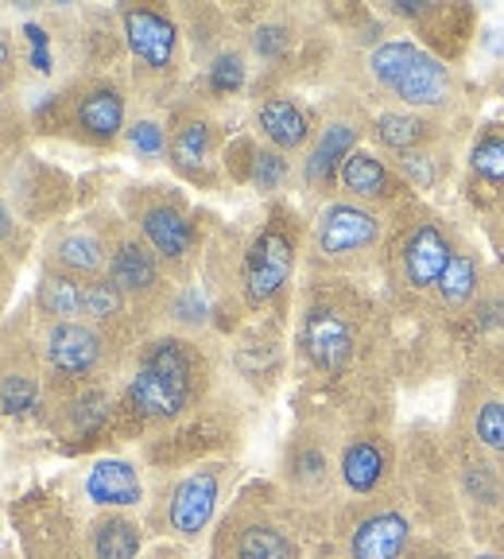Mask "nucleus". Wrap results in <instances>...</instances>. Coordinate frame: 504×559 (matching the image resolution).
<instances>
[{
    "instance_id": "f257e3e1",
    "label": "nucleus",
    "mask_w": 504,
    "mask_h": 559,
    "mask_svg": "<svg viewBox=\"0 0 504 559\" xmlns=\"http://www.w3.org/2000/svg\"><path fill=\"white\" fill-rule=\"evenodd\" d=\"M218 361L191 334L152 331L132 349L117 384V428L171 431L209 401Z\"/></svg>"
},
{
    "instance_id": "f03ea898",
    "label": "nucleus",
    "mask_w": 504,
    "mask_h": 559,
    "mask_svg": "<svg viewBox=\"0 0 504 559\" xmlns=\"http://www.w3.org/2000/svg\"><path fill=\"white\" fill-rule=\"evenodd\" d=\"M303 528L276 481H252L214 524L209 559H303Z\"/></svg>"
},
{
    "instance_id": "7ed1b4c3",
    "label": "nucleus",
    "mask_w": 504,
    "mask_h": 559,
    "mask_svg": "<svg viewBox=\"0 0 504 559\" xmlns=\"http://www.w3.org/2000/svg\"><path fill=\"white\" fill-rule=\"evenodd\" d=\"M237 481V463L229 459H199L179 474H164L148 489L144 528L164 540L199 544L214 533L218 516L229 506V489Z\"/></svg>"
},
{
    "instance_id": "20e7f679",
    "label": "nucleus",
    "mask_w": 504,
    "mask_h": 559,
    "mask_svg": "<svg viewBox=\"0 0 504 559\" xmlns=\"http://www.w3.org/2000/svg\"><path fill=\"white\" fill-rule=\"evenodd\" d=\"M338 443L341 428L322 416L299 419L296 431L287 436L276 486L303 524H331L346 506L338 481Z\"/></svg>"
},
{
    "instance_id": "39448f33",
    "label": "nucleus",
    "mask_w": 504,
    "mask_h": 559,
    "mask_svg": "<svg viewBox=\"0 0 504 559\" xmlns=\"http://www.w3.org/2000/svg\"><path fill=\"white\" fill-rule=\"evenodd\" d=\"M365 79L376 94L396 102V109L443 117L461 102V82L435 51L416 39H381L365 51Z\"/></svg>"
},
{
    "instance_id": "423d86ee",
    "label": "nucleus",
    "mask_w": 504,
    "mask_h": 559,
    "mask_svg": "<svg viewBox=\"0 0 504 559\" xmlns=\"http://www.w3.org/2000/svg\"><path fill=\"white\" fill-rule=\"evenodd\" d=\"M121 218L159 257L175 284H191L206 253V229L183 191L159 183L129 187L121 199Z\"/></svg>"
},
{
    "instance_id": "0eeeda50",
    "label": "nucleus",
    "mask_w": 504,
    "mask_h": 559,
    "mask_svg": "<svg viewBox=\"0 0 504 559\" xmlns=\"http://www.w3.org/2000/svg\"><path fill=\"white\" fill-rule=\"evenodd\" d=\"M129 121V90L113 74H82L47 97L39 114L27 117L32 132H62L74 144L101 152L121 144Z\"/></svg>"
},
{
    "instance_id": "6e6552de",
    "label": "nucleus",
    "mask_w": 504,
    "mask_h": 559,
    "mask_svg": "<svg viewBox=\"0 0 504 559\" xmlns=\"http://www.w3.org/2000/svg\"><path fill=\"white\" fill-rule=\"evenodd\" d=\"M35 349L44 361V389L51 396L79 393V389H97L113 384V377H124V354L129 349L94 323H35ZM44 401V404H47Z\"/></svg>"
},
{
    "instance_id": "1a4fd4ad",
    "label": "nucleus",
    "mask_w": 504,
    "mask_h": 559,
    "mask_svg": "<svg viewBox=\"0 0 504 559\" xmlns=\"http://www.w3.org/2000/svg\"><path fill=\"white\" fill-rule=\"evenodd\" d=\"M117 24L132 62V86L148 102L171 97L187 67L183 20L164 4H121Z\"/></svg>"
},
{
    "instance_id": "9d476101",
    "label": "nucleus",
    "mask_w": 504,
    "mask_h": 559,
    "mask_svg": "<svg viewBox=\"0 0 504 559\" xmlns=\"http://www.w3.org/2000/svg\"><path fill=\"white\" fill-rule=\"evenodd\" d=\"M384 241H388L384 210L361 206L338 194L314 214L311 234H307V264L322 276L365 272L381 261Z\"/></svg>"
},
{
    "instance_id": "9b49d317",
    "label": "nucleus",
    "mask_w": 504,
    "mask_h": 559,
    "mask_svg": "<svg viewBox=\"0 0 504 559\" xmlns=\"http://www.w3.org/2000/svg\"><path fill=\"white\" fill-rule=\"evenodd\" d=\"M307 249L299 214L287 202H272L268 218L261 229L249 237L241 253V269H237V292L249 311H264L272 307L296 280L299 257Z\"/></svg>"
},
{
    "instance_id": "f8f14e48",
    "label": "nucleus",
    "mask_w": 504,
    "mask_h": 559,
    "mask_svg": "<svg viewBox=\"0 0 504 559\" xmlns=\"http://www.w3.org/2000/svg\"><path fill=\"white\" fill-rule=\"evenodd\" d=\"M296 349L303 366L319 377H346L361 354V311L353 296L314 288L299 311Z\"/></svg>"
},
{
    "instance_id": "ddd939ff",
    "label": "nucleus",
    "mask_w": 504,
    "mask_h": 559,
    "mask_svg": "<svg viewBox=\"0 0 504 559\" xmlns=\"http://www.w3.org/2000/svg\"><path fill=\"white\" fill-rule=\"evenodd\" d=\"M334 533H338L341 559H408L416 548V516L388 489L373 498L346 501L334 516Z\"/></svg>"
},
{
    "instance_id": "4468645a",
    "label": "nucleus",
    "mask_w": 504,
    "mask_h": 559,
    "mask_svg": "<svg viewBox=\"0 0 504 559\" xmlns=\"http://www.w3.org/2000/svg\"><path fill=\"white\" fill-rule=\"evenodd\" d=\"M226 129L202 102L171 105L167 117V167L199 191L226 183Z\"/></svg>"
},
{
    "instance_id": "2eb2a0df",
    "label": "nucleus",
    "mask_w": 504,
    "mask_h": 559,
    "mask_svg": "<svg viewBox=\"0 0 504 559\" xmlns=\"http://www.w3.org/2000/svg\"><path fill=\"white\" fill-rule=\"evenodd\" d=\"M365 132H369L365 117L357 114V109H349V105H338V109H331V114L322 117V121L314 124V140L307 144L303 156H299V167H296L299 191L311 202H319V206L338 199L341 167L361 148Z\"/></svg>"
},
{
    "instance_id": "dca6fc26",
    "label": "nucleus",
    "mask_w": 504,
    "mask_h": 559,
    "mask_svg": "<svg viewBox=\"0 0 504 559\" xmlns=\"http://www.w3.org/2000/svg\"><path fill=\"white\" fill-rule=\"evenodd\" d=\"M105 276L124 292V299H129L132 311H136L140 323H144V331H148V323H159V311H164V304L171 299L175 280L167 276L159 257L132 234L124 218L113 222V245H109V272H105Z\"/></svg>"
},
{
    "instance_id": "f3484780",
    "label": "nucleus",
    "mask_w": 504,
    "mask_h": 559,
    "mask_svg": "<svg viewBox=\"0 0 504 559\" xmlns=\"http://www.w3.org/2000/svg\"><path fill=\"white\" fill-rule=\"evenodd\" d=\"M113 222L101 214H82V218L51 222L39 245L44 269L62 272L74 280H97L109 272V245H113Z\"/></svg>"
},
{
    "instance_id": "a211bd4d",
    "label": "nucleus",
    "mask_w": 504,
    "mask_h": 559,
    "mask_svg": "<svg viewBox=\"0 0 504 559\" xmlns=\"http://www.w3.org/2000/svg\"><path fill=\"white\" fill-rule=\"evenodd\" d=\"M396 474V443L381 428H349L338 443V481L341 498L361 501L392 486Z\"/></svg>"
},
{
    "instance_id": "6ab92c4d",
    "label": "nucleus",
    "mask_w": 504,
    "mask_h": 559,
    "mask_svg": "<svg viewBox=\"0 0 504 559\" xmlns=\"http://www.w3.org/2000/svg\"><path fill=\"white\" fill-rule=\"evenodd\" d=\"M454 253H458V249H454L451 234H446L439 222L419 218V222H411V226H404L400 237L392 241L388 264L408 292H435V284L443 280Z\"/></svg>"
},
{
    "instance_id": "aec40b11",
    "label": "nucleus",
    "mask_w": 504,
    "mask_h": 559,
    "mask_svg": "<svg viewBox=\"0 0 504 559\" xmlns=\"http://www.w3.org/2000/svg\"><path fill=\"white\" fill-rule=\"evenodd\" d=\"M82 501L97 513H136V509L148 506V478L140 471V463L121 459V454H109V459H97L86 466L79 481Z\"/></svg>"
},
{
    "instance_id": "412c9836",
    "label": "nucleus",
    "mask_w": 504,
    "mask_h": 559,
    "mask_svg": "<svg viewBox=\"0 0 504 559\" xmlns=\"http://www.w3.org/2000/svg\"><path fill=\"white\" fill-rule=\"evenodd\" d=\"M44 361L35 338L12 326L9 354L0 361V416H27V412L44 408Z\"/></svg>"
},
{
    "instance_id": "4be33fe9",
    "label": "nucleus",
    "mask_w": 504,
    "mask_h": 559,
    "mask_svg": "<svg viewBox=\"0 0 504 559\" xmlns=\"http://www.w3.org/2000/svg\"><path fill=\"white\" fill-rule=\"evenodd\" d=\"M252 129L268 148L284 152V156H303L307 144L314 140V117L296 94L272 90L252 105Z\"/></svg>"
},
{
    "instance_id": "5701e85b",
    "label": "nucleus",
    "mask_w": 504,
    "mask_h": 559,
    "mask_svg": "<svg viewBox=\"0 0 504 559\" xmlns=\"http://www.w3.org/2000/svg\"><path fill=\"white\" fill-rule=\"evenodd\" d=\"M51 428L62 439H94L105 428L117 424V389L113 384H97V389H79V393L51 396L44 404Z\"/></svg>"
},
{
    "instance_id": "b1692460",
    "label": "nucleus",
    "mask_w": 504,
    "mask_h": 559,
    "mask_svg": "<svg viewBox=\"0 0 504 559\" xmlns=\"http://www.w3.org/2000/svg\"><path fill=\"white\" fill-rule=\"evenodd\" d=\"M404 191H408V183H404L400 175H396V167L376 156L373 148H357L353 156L346 159V167H341L338 194L349 202L388 210L404 199Z\"/></svg>"
},
{
    "instance_id": "393cba45",
    "label": "nucleus",
    "mask_w": 504,
    "mask_h": 559,
    "mask_svg": "<svg viewBox=\"0 0 504 559\" xmlns=\"http://www.w3.org/2000/svg\"><path fill=\"white\" fill-rule=\"evenodd\" d=\"M144 521L136 513H94L82 524L74 551L79 559H140L144 551Z\"/></svg>"
},
{
    "instance_id": "a878e982",
    "label": "nucleus",
    "mask_w": 504,
    "mask_h": 559,
    "mask_svg": "<svg viewBox=\"0 0 504 559\" xmlns=\"http://www.w3.org/2000/svg\"><path fill=\"white\" fill-rule=\"evenodd\" d=\"M369 136L376 140V148L388 156H404V152H423L439 148L446 136L443 121L427 114H411V109H384L369 121Z\"/></svg>"
},
{
    "instance_id": "bb28decb",
    "label": "nucleus",
    "mask_w": 504,
    "mask_h": 559,
    "mask_svg": "<svg viewBox=\"0 0 504 559\" xmlns=\"http://www.w3.org/2000/svg\"><path fill=\"white\" fill-rule=\"evenodd\" d=\"M458 489L466 506L481 509V513L496 516V521L504 516V466L496 459H489V454H481L478 447H470L458 459Z\"/></svg>"
},
{
    "instance_id": "cd10ccee",
    "label": "nucleus",
    "mask_w": 504,
    "mask_h": 559,
    "mask_svg": "<svg viewBox=\"0 0 504 559\" xmlns=\"http://www.w3.org/2000/svg\"><path fill=\"white\" fill-rule=\"evenodd\" d=\"M35 319H44V323H82V319H86V280L39 269V284H35Z\"/></svg>"
},
{
    "instance_id": "c85d7f7f",
    "label": "nucleus",
    "mask_w": 504,
    "mask_h": 559,
    "mask_svg": "<svg viewBox=\"0 0 504 559\" xmlns=\"http://www.w3.org/2000/svg\"><path fill=\"white\" fill-rule=\"evenodd\" d=\"M466 443L504 466V396L481 389L466 401Z\"/></svg>"
},
{
    "instance_id": "c756f323",
    "label": "nucleus",
    "mask_w": 504,
    "mask_h": 559,
    "mask_svg": "<svg viewBox=\"0 0 504 559\" xmlns=\"http://www.w3.org/2000/svg\"><path fill=\"white\" fill-rule=\"evenodd\" d=\"M249 82V51L237 44H221L218 51H209L206 67H202V90L214 102L237 97Z\"/></svg>"
},
{
    "instance_id": "7c9ffc66",
    "label": "nucleus",
    "mask_w": 504,
    "mask_h": 559,
    "mask_svg": "<svg viewBox=\"0 0 504 559\" xmlns=\"http://www.w3.org/2000/svg\"><path fill=\"white\" fill-rule=\"evenodd\" d=\"M481 288H485V284H481L478 257L466 253V249H458V253L451 257V264H446L443 280L435 284V296L446 311H470V307L478 304Z\"/></svg>"
},
{
    "instance_id": "2f4dec72",
    "label": "nucleus",
    "mask_w": 504,
    "mask_h": 559,
    "mask_svg": "<svg viewBox=\"0 0 504 559\" xmlns=\"http://www.w3.org/2000/svg\"><path fill=\"white\" fill-rule=\"evenodd\" d=\"M296 39H299L296 20L287 16V12H268V16L249 32V55L268 62V67H276V62H284L287 55L296 51Z\"/></svg>"
},
{
    "instance_id": "473e14b6",
    "label": "nucleus",
    "mask_w": 504,
    "mask_h": 559,
    "mask_svg": "<svg viewBox=\"0 0 504 559\" xmlns=\"http://www.w3.org/2000/svg\"><path fill=\"white\" fill-rule=\"evenodd\" d=\"M296 179V164L284 152L268 148V144H256L252 152V167H249V187L264 199H276L279 191H287V183Z\"/></svg>"
},
{
    "instance_id": "72a5a7b5",
    "label": "nucleus",
    "mask_w": 504,
    "mask_h": 559,
    "mask_svg": "<svg viewBox=\"0 0 504 559\" xmlns=\"http://www.w3.org/2000/svg\"><path fill=\"white\" fill-rule=\"evenodd\" d=\"M121 144L140 164H167V121L159 114H136Z\"/></svg>"
},
{
    "instance_id": "f704fd0d",
    "label": "nucleus",
    "mask_w": 504,
    "mask_h": 559,
    "mask_svg": "<svg viewBox=\"0 0 504 559\" xmlns=\"http://www.w3.org/2000/svg\"><path fill=\"white\" fill-rule=\"evenodd\" d=\"M470 171L481 183L504 187V124H485L470 148Z\"/></svg>"
},
{
    "instance_id": "c9c22d12",
    "label": "nucleus",
    "mask_w": 504,
    "mask_h": 559,
    "mask_svg": "<svg viewBox=\"0 0 504 559\" xmlns=\"http://www.w3.org/2000/svg\"><path fill=\"white\" fill-rule=\"evenodd\" d=\"M392 167H396V175H400L411 191H431V187L443 179V156H439V148L392 156Z\"/></svg>"
},
{
    "instance_id": "e433bc0d",
    "label": "nucleus",
    "mask_w": 504,
    "mask_h": 559,
    "mask_svg": "<svg viewBox=\"0 0 504 559\" xmlns=\"http://www.w3.org/2000/svg\"><path fill=\"white\" fill-rule=\"evenodd\" d=\"M27 249H32V226L20 218L16 206L4 194V187H0V253L20 264L27 257Z\"/></svg>"
},
{
    "instance_id": "4c0bfd02",
    "label": "nucleus",
    "mask_w": 504,
    "mask_h": 559,
    "mask_svg": "<svg viewBox=\"0 0 504 559\" xmlns=\"http://www.w3.org/2000/svg\"><path fill=\"white\" fill-rule=\"evenodd\" d=\"M27 132H32V124H27V114L20 109V102L9 94H0V159L24 152Z\"/></svg>"
},
{
    "instance_id": "58836bf2",
    "label": "nucleus",
    "mask_w": 504,
    "mask_h": 559,
    "mask_svg": "<svg viewBox=\"0 0 504 559\" xmlns=\"http://www.w3.org/2000/svg\"><path fill=\"white\" fill-rule=\"evenodd\" d=\"M470 314H473V326H478V331H485V334L501 331L504 326V292L493 288V284H485L478 304L470 307Z\"/></svg>"
},
{
    "instance_id": "ea45409f",
    "label": "nucleus",
    "mask_w": 504,
    "mask_h": 559,
    "mask_svg": "<svg viewBox=\"0 0 504 559\" xmlns=\"http://www.w3.org/2000/svg\"><path fill=\"white\" fill-rule=\"evenodd\" d=\"M16 74H20L16 35H12V32H0V94H9V90L16 86Z\"/></svg>"
},
{
    "instance_id": "a19ab883",
    "label": "nucleus",
    "mask_w": 504,
    "mask_h": 559,
    "mask_svg": "<svg viewBox=\"0 0 504 559\" xmlns=\"http://www.w3.org/2000/svg\"><path fill=\"white\" fill-rule=\"evenodd\" d=\"M16 272H20V264L0 253V319H4V307H9V299H12V288H16Z\"/></svg>"
},
{
    "instance_id": "79ce46f5",
    "label": "nucleus",
    "mask_w": 504,
    "mask_h": 559,
    "mask_svg": "<svg viewBox=\"0 0 504 559\" xmlns=\"http://www.w3.org/2000/svg\"><path fill=\"white\" fill-rule=\"evenodd\" d=\"M408 559H461V556L454 548L435 544V540H423V544H416V548L408 551Z\"/></svg>"
},
{
    "instance_id": "37998d69",
    "label": "nucleus",
    "mask_w": 504,
    "mask_h": 559,
    "mask_svg": "<svg viewBox=\"0 0 504 559\" xmlns=\"http://www.w3.org/2000/svg\"><path fill=\"white\" fill-rule=\"evenodd\" d=\"M9 342H12V326L0 319V361H4V354H9Z\"/></svg>"
},
{
    "instance_id": "c03bdc74",
    "label": "nucleus",
    "mask_w": 504,
    "mask_h": 559,
    "mask_svg": "<svg viewBox=\"0 0 504 559\" xmlns=\"http://www.w3.org/2000/svg\"><path fill=\"white\" fill-rule=\"evenodd\" d=\"M489 548H496L504 556V516L496 521V533H493V544H489Z\"/></svg>"
},
{
    "instance_id": "a18cd8bd",
    "label": "nucleus",
    "mask_w": 504,
    "mask_h": 559,
    "mask_svg": "<svg viewBox=\"0 0 504 559\" xmlns=\"http://www.w3.org/2000/svg\"><path fill=\"white\" fill-rule=\"evenodd\" d=\"M466 559H504L496 548H481V551H473V556H466Z\"/></svg>"
},
{
    "instance_id": "49530a36",
    "label": "nucleus",
    "mask_w": 504,
    "mask_h": 559,
    "mask_svg": "<svg viewBox=\"0 0 504 559\" xmlns=\"http://www.w3.org/2000/svg\"><path fill=\"white\" fill-rule=\"evenodd\" d=\"M496 222H501V229H504V194H501V202H496Z\"/></svg>"
},
{
    "instance_id": "de8ad7c7",
    "label": "nucleus",
    "mask_w": 504,
    "mask_h": 559,
    "mask_svg": "<svg viewBox=\"0 0 504 559\" xmlns=\"http://www.w3.org/2000/svg\"><path fill=\"white\" fill-rule=\"evenodd\" d=\"M0 559H20V556L12 548H4V551H0Z\"/></svg>"
}]
</instances>
